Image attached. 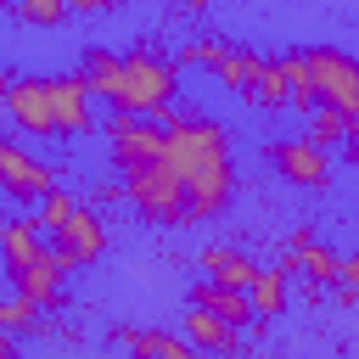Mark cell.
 <instances>
[{
  "instance_id": "ba28073f",
  "label": "cell",
  "mask_w": 359,
  "mask_h": 359,
  "mask_svg": "<svg viewBox=\"0 0 359 359\" xmlns=\"http://www.w3.org/2000/svg\"><path fill=\"white\" fill-rule=\"evenodd\" d=\"M50 247H56L73 269H84V264H95V258L107 252V219H101L95 208H84V202H79V208H73V219L50 236Z\"/></svg>"
},
{
  "instance_id": "cb8c5ba5",
  "label": "cell",
  "mask_w": 359,
  "mask_h": 359,
  "mask_svg": "<svg viewBox=\"0 0 359 359\" xmlns=\"http://www.w3.org/2000/svg\"><path fill=\"white\" fill-rule=\"evenodd\" d=\"M11 11L28 22V28H62L73 11H67V0H11Z\"/></svg>"
},
{
  "instance_id": "30bf717a",
  "label": "cell",
  "mask_w": 359,
  "mask_h": 359,
  "mask_svg": "<svg viewBox=\"0 0 359 359\" xmlns=\"http://www.w3.org/2000/svg\"><path fill=\"white\" fill-rule=\"evenodd\" d=\"M50 123H56V135H90L95 107H90V84L79 73H56L50 79Z\"/></svg>"
},
{
  "instance_id": "52a82bcc",
  "label": "cell",
  "mask_w": 359,
  "mask_h": 359,
  "mask_svg": "<svg viewBox=\"0 0 359 359\" xmlns=\"http://www.w3.org/2000/svg\"><path fill=\"white\" fill-rule=\"evenodd\" d=\"M50 185H56V168H50V163H39V157H28L17 140H6V135H0V191H6V196H17V202H39Z\"/></svg>"
},
{
  "instance_id": "7402d4cb",
  "label": "cell",
  "mask_w": 359,
  "mask_h": 359,
  "mask_svg": "<svg viewBox=\"0 0 359 359\" xmlns=\"http://www.w3.org/2000/svg\"><path fill=\"white\" fill-rule=\"evenodd\" d=\"M247 101H252V107H269V112H275V107H286V79H280V62H275V56H258Z\"/></svg>"
},
{
  "instance_id": "ffe728a7",
  "label": "cell",
  "mask_w": 359,
  "mask_h": 359,
  "mask_svg": "<svg viewBox=\"0 0 359 359\" xmlns=\"http://www.w3.org/2000/svg\"><path fill=\"white\" fill-rule=\"evenodd\" d=\"M275 62H280V79H286V107H297V112L320 107L314 84H309V56H303V50H286V56H275Z\"/></svg>"
},
{
  "instance_id": "44dd1931",
  "label": "cell",
  "mask_w": 359,
  "mask_h": 359,
  "mask_svg": "<svg viewBox=\"0 0 359 359\" xmlns=\"http://www.w3.org/2000/svg\"><path fill=\"white\" fill-rule=\"evenodd\" d=\"M303 118H309V129H303V140H309V146H320V151L348 146V118H342L337 107H325V101H320V107H309Z\"/></svg>"
},
{
  "instance_id": "83f0119b",
  "label": "cell",
  "mask_w": 359,
  "mask_h": 359,
  "mask_svg": "<svg viewBox=\"0 0 359 359\" xmlns=\"http://www.w3.org/2000/svg\"><path fill=\"white\" fill-rule=\"evenodd\" d=\"M118 0H67V11H84V17H95V11H112Z\"/></svg>"
},
{
  "instance_id": "f1b7e54d",
  "label": "cell",
  "mask_w": 359,
  "mask_h": 359,
  "mask_svg": "<svg viewBox=\"0 0 359 359\" xmlns=\"http://www.w3.org/2000/svg\"><path fill=\"white\" fill-rule=\"evenodd\" d=\"M0 359H17V337H6V331H0Z\"/></svg>"
},
{
  "instance_id": "9c48e42d",
  "label": "cell",
  "mask_w": 359,
  "mask_h": 359,
  "mask_svg": "<svg viewBox=\"0 0 359 359\" xmlns=\"http://www.w3.org/2000/svg\"><path fill=\"white\" fill-rule=\"evenodd\" d=\"M67 258L56 252V247H45L34 264H22V269H11V292L17 297H28L34 309H50L56 297H62V286H67Z\"/></svg>"
},
{
  "instance_id": "d6a6232c",
  "label": "cell",
  "mask_w": 359,
  "mask_h": 359,
  "mask_svg": "<svg viewBox=\"0 0 359 359\" xmlns=\"http://www.w3.org/2000/svg\"><path fill=\"white\" fill-rule=\"evenodd\" d=\"M0 11H11V0H0Z\"/></svg>"
},
{
  "instance_id": "ac0fdd59",
  "label": "cell",
  "mask_w": 359,
  "mask_h": 359,
  "mask_svg": "<svg viewBox=\"0 0 359 359\" xmlns=\"http://www.w3.org/2000/svg\"><path fill=\"white\" fill-rule=\"evenodd\" d=\"M247 303H252V314H258V320H275V314L286 309V275H280L275 264H269V269L258 264V275L247 280Z\"/></svg>"
},
{
  "instance_id": "484cf974",
  "label": "cell",
  "mask_w": 359,
  "mask_h": 359,
  "mask_svg": "<svg viewBox=\"0 0 359 359\" xmlns=\"http://www.w3.org/2000/svg\"><path fill=\"white\" fill-rule=\"evenodd\" d=\"M224 45L230 39H191V45H180V67H208L213 73V62L224 56Z\"/></svg>"
},
{
  "instance_id": "d6986e66",
  "label": "cell",
  "mask_w": 359,
  "mask_h": 359,
  "mask_svg": "<svg viewBox=\"0 0 359 359\" xmlns=\"http://www.w3.org/2000/svg\"><path fill=\"white\" fill-rule=\"evenodd\" d=\"M252 67H258V50H247V45H224V56L213 62V79H219L224 90L247 95V90H252Z\"/></svg>"
},
{
  "instance_id": "1f68e13d",
  "label": "cell",
  "mask_w": 359,
  "mask_h": 359,
  "mask_svg": "<svg viewBox=\"0 0 359 359\" xmlns=\"http://www.w3.org/2000/svg\"><path fill=\"white\" fill-rule=\"evenodd\" d=\"M348 157H353V163H359V135H348Z\"/></svg>"
},
{
  "instance_id": "7c38bea8",
  "label": "cell",
  "mask_w": 359,
  "mask_h": 359,
  "mask_svg": "<svg viewBox=\"0 0 359 359\" xmlns=\"http://www.w3.org/2000/svg\"><path fill=\"white\" fill-rule=\"evenodd\" d=\"M185 342H191L196 353H224V359H247V342H241V331H236V325H224L219 314L196 309V303H191V314H185Z\"/></svg>"
},
{
  "instance_id": "4dcf8cb0",
  "label": "cell",
  "mask_w": 359,
  "mask_h": 359,
  "mask_svg": "<svg viewBox=\"0 0 359 359\" xmlns=\"http://www.w3.org/2000/svg\"><path fill=\"white\" fill-rule=\"evenodd\" d=\"M6 95H11V73H0V112H6Z\"/></svg>"
},
{
  "instance_id": "4316f807",
  "label": "cell",
  "mask_w": 359,
  "mask_h": 359,
  "mask_svg": "<svg viewBox=\"0 0 359 359\" xmlns=\"http://www.w3.org/2000/svg\"><path fill=\"white\" fill-rule=\"evenodd\" d=\"M337 303H359V252L337 258Z\"/></svg>"
},
{
  "instance_id": "4fadbf2b",
  "label": "cell",
  "mask_w": 359,
  "mask_h": 359,
  "mask_svg": "<svg viewBox=\"0 0 359 359\" xmlns=\"http://www.w3.org/2000/svg\"><path fill=\"white\" fill-rule=\"evenodd\" d=\"M45 247H50V241H45L39 219H28V213L6 219V230H0V264H6V275H11V269H22V264H34Z\"/></svg>"
},
{
  "instance_id": "836d02e7",
  "label": "cell",
  "mask_w": 359,
  "mask_h": 359,
  "mask_svg": "<svg viewBox=\"0 0 359 359\" xmlns=\"http://www.w3.org/2000/svg\"><path fill=\"white\" fill-rule=\"evenodd\" d=\"M0 230H6V213H0Z\"/></svg>"
},
{
  "instance_id": "e0dca14e",
  "label": "cell",
  "mask_w": 359,
  "mask_h": 359,
  "mask_svg": "<svg viewBox=\"0 0 359 359\" xmlns=\"http://www.w3.org/2000/svg\"><path fill=\"white\" fill-rule=\"evenodd\" d=\"M202 269H208V280L236 286V292H247V280L258 275V264H252L241 247H202Z\"/></svg>"
},
{
  "instance_id": "277c9868",
  "label": "cell",
  "mask_w": 359,
  "mask_h": 359,
  "mask_svg": "<svg viewBox=\"0 0 359 359\" xmlns=\"http://www.w3.org/2000/svg\"><path fill=\"white\" fill-rule=\"evenodd\" d=\"M101 129H107V140H112V163H118V174H129V168H140V163H151V157L163 151V123H157V118L107 112Z\"/></svg>"
},
{
  "instance_id": "603a6c76",
  "label": "cell",
  "mask_w": 359,
  "mask_h": 359,
  "mask_svg": "<svg viewBox=\"0 0 359 359\" xmlns=\"http://www.w3.org/2000/svg\"><path fill=\"white\" fill-rule=\"evenodd\" d=\"M39 314H45V309H34L28 297H17V292H11V297L0 303V331H6V337H34V331H45V320H39Z\"/></svg>"
},
{
  "instance_id": "5bb4252c",
  "label": "cell",
  "mask_w": 359,
  "mask_h": 359,
  "mask_svg": "<svg viewBox=\"0 0 359 359\" xmlns=\"http://www.w3.org/2000/svg\"><path fill=\"white\" fill-rule=\"evenodd\" d=\"M191 303L196 309H208V314H219L224 325H252L258 314H252V303H247V292H236V286H219V280H202L196 292H191Z\"/></svg>"
},
{
  "instance_id": "3957f363",
  "label": "cell",
  "mask_w": 359,
  "mask_h": 359,
  "mask_svg": "<svg viewBox=\"0 0 359 359\" xmlns=\"http://www.w3.org/2000/svg\"><path fill=\"white\" fill-rule=\"evenodd\" d=\"M123 196L135 202V213H140L146 224H185V185L168 174L163 151H157L151 163H140V168L123 174Z\"/></svg>"
},
{
  "instance_id": "9a60e30c",
  "label": "cell",
  "mask_w": 359,
  "mask_h": 359,
  "mask_svg": "<svg viewBox=\"0 0 359 359\" xmlns=\"http://www.w3.org/2000/svg\"><path fill=\"white\" fill-rule=\"evenodd\" d=\"M286 252L297 258V269L309 275V286H314V292L337 280V252H331L325 241H314L309 230H292V241H286Z\"/></svg>"
},
{
  "instance_id": "7a4b0ae2",
  "label": "cell",
  "mask_w": 359,
  "mask_h": 359,
  "mask_svg": "<svg viewBox=\"0 0 359 359\" xmlns=\"http://www.w3.org/2000/svg\"><path fill=\"white\" fill-rule=\"evenodd\" d=\"M174 67L151 50H129L118 56V95H112V112H129V118H168L174 107Z\"/></svg>"
},
{
  "instance_id": "6da1fadb",
  "label": "cell",
  "mask_w": 359,
  "mask_h": 359,
  "mask_svg": "<svg viewBox=\"0 0 359 359\" xmlns=\"http://www.w3.org/2000/svg\"><path fill=\"white\" fill-rule=\"evenodd\" d=\"M163 163L185 185V224L219 219L236 196V168H230V140L213 118L168 107L163 118Z\"/></svg>"
},
{
  "instance_id": "d4e9b609",
  "label": "cell",
  "mask_w": 359,
  "mask_h": 359,
  "mask_svg": "<svg viewBox=\"0 0 359 359\" xmlns=\"http://www.w3.org/2000/svg\"><path fill=\"white\" fill-rule=\"evenodd\" d=\"M73 208H79V202H73V196H67L62 185H50V191L39 196V230H50V236H56V230H62V224L73 219Z\"/></svg>"
},
{
  "instance_id": "8992f818",
  "label": "cell",
  "mask_w": 359,
  "mask_h": 359,
  "mask_svg": "<svg viewBox=\"0 0 359 359\" xmlns=\"http://www.w3.org/2000/svg\"><path fill=\"white\" fill-rule=\"evenodd\" d=\"M269 163H275V174H280L286 185H303V191H325V185H331V151L309 146L303 135L275 140V146H269Z\"/></svg>"
},
{
  "instance_id": "5b68a950",
  "label": "cell",
  "mask_w": 359,
  "mask_h": 359,
  "mask_svg": "<svg viewBox=\"0 0 359 359\" xmlns=\"http://www.w3.org/2000/svg\"><path fill=\"white\" fill-rule=\"evenodd\" d=\"M303 56H309V84H314V95L348 118V107L359 101V62L342 56V50H303Z\"/></svg>"
},
{
  "instance_id": "f546056e",
  "label": "cell",
  "mask_w": 359,
  "mask_h": 359,
  "mask_svg": "<svg viewBox=\"0 0 359 359\" xmlns=\"http://www.w3.org/2000/svg\"><path fill=\"white\" fill-rule=\"evenodd\" d=\"M348 135H359V101L348 107Z\"/></svg>"
},
{
  "instance_id": "8fae6325",
  "label": "cell",
  "mask_w": 359,
  "mask_h": 359,
  "mask_svg": "<svg viewBox=\"0 0 359 359\" xmlns=\"http://www.w3.org/2000/svg\"><path fill=\"white\" fill-rule=\"evenodd\" d=\"M6 118L22 135H56V123H50V79H11Z\"/></svg>"
},
{
  "instance_id": "2e32d148",
  "label": "cell",
  "mask_w": 359,
  "mask_h": 359,
  "mask_svg": "<svg viewBox=\"0 0 359 359\" xmlns=\"http://www.w3.org/2000/svg\"><path fill=\"white\" fill-rule=\"evenodd\" d=\"M118 342L135 353V359H202L185 337H174V331H129V325H118Z\"/></svg>"
}]
</instances>
